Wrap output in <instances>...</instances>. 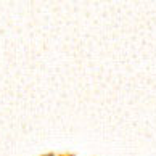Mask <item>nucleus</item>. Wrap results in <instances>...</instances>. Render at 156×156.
I'll list each match as a JSON object with an SVG mask.
<instances>
[{"instance_id": "f03ea898", "label": "nucleus", "mask_w": 156, "mask_h": 156, "mask_svg": "<svg viewBox=\"0 0 156 156\" xmlns=\"http://www.w3.org/2000/svg\"><path fill=\"white\" fill-rule=\"evenodd\" d=\"M61 156H66V154H61ZM68 156H69V154H68Z\"/></svg>"}, {"instance_id": "f257e3e1", "label": "nucleus", "mask_w": 156, "mask_h": 156, "mask_svg": "<svg viewBox=\"0 0 156 156\" xmlns=\"http://www.w3.org/2000/svg\"><path fill=\"white\" fill-rule=\"evenodd\" d=\"M44 156H53V153H48V154H44Z\"/></svg>"}]
</instances>
